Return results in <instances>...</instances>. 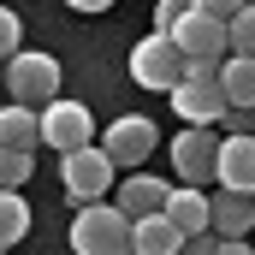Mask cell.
<instances>
[{"label": "cell", "instance_id": "obj_3", "mask_svg": "<svg viewBox=\"0 0 255 255\" xmlns=\"http://www.w3.org/2000/svg\"><path fill=\"white\" fill-rule=\"evenodd\" d=\"M60 178H65V196L77 202V208H89V202H107V190L119 184V166L107 160V148H77V154H60Z\"/></svg>", "mask_w": 255, "mask_h": 255}, {"label": "cell", "instance_id": "obj_23", "mask_svg": "<svg viewBox=\"0 0 255 255\" xmlns=\"http://www.w3.org/2000/svg\"><path fill=\"white\" fill-rule=\"evenodd\" d=\"M214 250H220V238L202 232V238H184V250H178V255H214Z\"/></svg>", "mask_w": 255, "mask_h": 255}, {"label": "cell", "instance_id": "obj_21", "mask_svg": "<svg viewBox=\"0 0 255 255\" xmlns=\"http://www.w3.org/2000/svg\"><path fill=\"white\" fill-rule=\"evenodd\" d=\"M18 36H24L18 12H12V6H0V65L12 60V54H24V48H18Z\"/></svg>", "mask_w": 255, "mask_h": 255}, {"label": "cell", "instance_id": "obj_20", "mask_svg": "<svg viewBox=\"0 0 255 255\" xmlns=\"http://www.w3.org/2000/svg\"><path fill=\"white\" fill-rule=\"evenodd\" d=\"M30 178V154H18V148H0V190H18Z\"/></svg>", "mask_w": 255, "mask_h": 255}, {"label": "cell", "instance_id": "obj_15", "mask_svg": "<svg viewBox=\"0 0 255 255\" xmlns=\"http://www.w3.org/2000/svg\"><path fill=\"white\" fill-rule=\"evenodd\" d=\"M208 208H214V238H244L255 226V196L220 190V196H208Z\"/></svg>", "mask_w": 255, "mask_h": 255}, {"label": "cell", "instance_id": "obj_8", "mask_svg": "<svg viewBox=\"0 0 255 255\" xmlns=\"http://www.w3.org/2000/svg\"><path fill=\"white\" fill-rule=\"evenodd\" d=\"M214 160H220V136H214V130H178V136H172V166H178V184H196V190H202V184H208V178H214Z\"/></svg>", "mask_w": 255, "mask_h": 255}, {"label": "cell", "instance_id": "obj_25", "mask_svg": "<svg viewBox=\"0 0 255 255\" xmlns=\"http://www.w3.org/2000/svg\"><path fill=\"white\" fill-rule=\"evenodd\" d=\"M65 6H77V12H107L113 0H65Z\"/></svg>", "mask_w": 255, "mask_h": 255}, {"label": "cell", "instance_id": "obj_19", "mask_svg": "<svg viewBox=\"0 0 255 255\" xmlns=\"http://www.w3.org/2000/svg\"><path fill=\"white\" fill-rule=\"evenodd\" d=\"M226 30H232V54L255 60V6H250V12H238V18H232Z\"/></svg>", "mask_w": 255, "mask_h": 255}, {"label": "cell", "instance_id": "obj_13", "mask_svg": "<svg viewBox=\"0 0 255 255\" xmlns=\"http://www.w3.org/2000/svg\"><path fill=\"white\" fill-rule=\"evenodd\" d=\"M178 250H184V232H178L166 214L130 220V255H178Z\"/></svg>", "mask_w": 255, "mask_h": 255}, {"label": "cell", "instance_id": "obj_2", "mask_svg": "<svg viewBox=\"0 0 255 255\" xmlns=\"http://www.w3.org/2000/svg\"><path fill=\"white\" fill-rule=\"evenodd\" d=\"M6 89H12V101L18 107H48V101H60V60L54 54H12L6 60Z\"/></svg>", "mask_w": 255, "mask_h": 255}, {"label": "cell", "instance_id": "obj_12", "mask_svg": "<svg viewBox=\"0 0 255 255\" xmlns=\"http://www.w3.org/2000/svg\"><path fill=\"white\" fill-rule=\"evenodd\" d=\"M166 220H172L184 238H202V232H214V208H208V190H196V184H178V190L166 196Z\"/></svg>", "mask_w": 255, "mask_h": 255}, {"label": "cell", "instance_id": "obj_16", "mask_svg": "<svg viewBox=\"0 0 255 255\" xmlns=\"http://www.w3.org/2000/svg\"><path fill=\"white\" fill-rule=\"evenodd\" d=\"M220 89H226V101H232L238 113H255V60L226 54V60H220Z\"/></svg>", "mask_w": 255, "mask_h": 255}, {"label": "cell", "instance_id": "obj_1", "mask_svg": "<svg viewBox=\"0 0 255 255\" xmlns=\"http://www.w3.org/2000/svg\"><path fill=\"white\" fill-rule=\"evenodd\" d=\"M71 250L77 255H130V214L119 202H89L71 220Z\"/></svg>", "mask_w": 255, "mask_h": 255}, {"label": "cell", "instance_id": "obj_11", "mask_svg": "<svg viewBox=\"0 0 255 255\" xmlns=\"http://www.w3.org/2000/svg\"><path fill=\"white\" fill-rule=\"evenodd\" d=\"M166 196H172V184H166V178H148V172H130V178H119V214H130V220H148V214H166Z\"/></svg>", "mask_w": 255, "mask_h": 255}, {"label": "cell", "instance_id": "obj_26", "mask_svg": "<svg viewBox=\"0 0 255 255\" xmlns=\"http://www.w3.org/2000/svg\"><path fill=\"white\" fill-rule=\"evenodd\" d=\"M0 89H6V65H0Z\"/></svg>", "mask_w": 255, "mask_h": 255}, {"label": "cell", "instance_id": "obj_18", "mask_svg": "<svg viewBox=\"0 0 255 255\" xmlns=\"http://www.w3.org/2000/svg\"><path fill=\"white\" fill-rule=\"evenodd\" d=\"M190 12H196V0H160V6H154V36H172Z\"/></svg>", "mask_w": 255, "mask_h": 255}, {"label": "cell", "instance_id": "obj_17", "mask_svg": "<svg viewBox=\"0 0 255 255\" xmlns=\"http://www.w3.org/2000/svg\"><path fill=\"white\" fill-rule=\"evenodd\" d=\"M24 232H30V202H24L18 190H0V255L12 250Z\"/></svg>", "mask_w": 255, "mask_h": 255}, {"label": "cell", "instance_id": "obj_9", "mask_svg": "<svg viewBox=\"0 0 255 255\" xmlns=\"http://www.w3.org/2000/svg\"><path fill=\"white\" fill-rule=\"evenodd\" d=\"M172 42H178V54H184V60H226L232 30H226L220 18H208V12H190V18L172 30Z\"/></svg>", "mask_w": 255, "mask_h": 255}, {"label": "cell", "instance_id": "obj_7", "mask_svg": "<svg viewBox=\"0 0 255 255\" xmlns=\"http://www.w3.org/2000/svg\"><path fill=\"white\" fill-rule=\"evenodd\" d=\"M154 119H142V113H125V119H113L107 136H101V148H107V160L113 166H142L148 154H154Z\"/></svg>", "mask_w": 255, "mask_h": 255}, {"label": "cell", "instance_id": "obj_6", "mask_svg": "<svg viewBox=\"0 0 255 255\" xmlns=\"http://www.w3.org/2000/svg\"><path fill=\"white\" fill-rule=\"evenodd\" d=\"M89 136H95V119H89V107L83 101H48L42 107V142L48 148H60V154H77V148H89Z\"/></svg>", "mask_w": 255, "mask_h": 255}, {"label": "cell", "instance_id": "obj_27", "mask_svg": "<svg viewBox=\"0 0 255 255\" xmlns=\"http://www.w3.org/2000/svg\"><path fill=\"white\" fill-rule=\"evenodd\" d=\"M250 6H255V0H250Z\"/></svg>", "mask_w": 255, "mask_h": 255}, {"label": "cell", "instance_id": "obj_24", "mask_svg": "<svg viewBox=\"0 0 255 255\" xmlns=\"http://www.w3.org/2000/svg\"><path fill=\"white\" fill-rule=\"evenodd\" d=\"M214 255H255V250L244 244V238H220V250H214Z\"/></svg>", "mask_w": 255, "mask_h": 255}, {"label": "cell", "instance_id": "obj_22", "mask_svg": "<svg viewBox=\"0 0 255 255\" xmlns=\"http://www.w3.org/2000/svg\"><path fill=\"white\" fill-rule=\"evenodd\" d=\"M196 12H208V18H220V24H232L238 12H250V0H196Z\"/></svg>", "mask_w": 255, "mask_h": 255}, {"label": "cell", "instance_id": "obj_10", "mask_svg": "<svg viewBox=\"0 0 255 255\" xmlns=\"http://www.w3.org/2000/svg\"><path fill=\"white\" fill-rule=\"evenodd\" d=\"M214 178H220V190L255 196V130H244V136H226V142H220Z\"/></svg>", "mask_w": 255, "mask_h": 255}, {"label": "cell", "instance_id": "obj_5", "mask_svg": "<svg viewBox=\"0 0 255 255\" xmlns=\"http://www.w3.org/2000/svg\"><path fill=\"white\" fill-rule=\"evenodd\" d=\"M172 113L196 130H214L226 113H232V101H226V89H220V77H184L178 89H172Z\"/></svg>", "mask_w": 255, "mask_h": 255}, {"label": "cell", "instance_id": "obj_14", "mask_svg": "<svg viewBox=\"0 0 255 255\" xmlns=\"http://www.w3.org/2000/svg\"><path fill=\"white\" fill-rule=\"evenodd\" d=\"M42 142V113L36 107H0V148H18V154H36Z\"/></svg>", "mask_w": 255, "mask_h": 255}, {"label": "cell", "instance_id": "obj_4", "mask_svg": "<svg viewBox=\"0 0 255 255\" xmlns=\"http://www.w3.org/2000/svg\"><path fill=\"white\" fill-rule=\"evenodd\" d=\"M184 71H190V60L178 54V42L172 36H142L136 48H130V83H142V89H178L184 83Z\"/></svg>", "mask_w": 255, "mask_h": 255}]
</instances>
